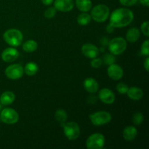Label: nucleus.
Listing matches in <instances>:
<instances>
[{
  "label": "nucleus",
  "mask_w": 149,
  "mask_h": 149,
  "mask_svg": "<svg viewBox=\"0 0 149 149\" xmlns=\"http://www.w3.org/2000/svg\"><path fill=\"white\" fill-rule=\"evenodd\" d=\"M81 52L87 58L93 59L96 58L99 54V49L93 44H85L81 47Z\"/></svg>",
  "instance_id": "4468645a"
},
{
  "label": "nucleus",
  "mask_w": 149,
  "mask_h": 149,
  "mask_svg": "<svg viewBox=\"0 0 149 149\" xmlns=\"http://www.w3.org/2000/svg\"><path fill=\"white\" fill-rule=\"evenodd\" d=\"M56 11L57 10L55 8V7H50L45 10V13H44V15L47 18H52V17H55V14H56Z\"/></svg>",
  "instance_id": "a878e982"
},
{
  "label": "nucleus",
  "mask_w": 149,
  "mask_h": 149,
  "mask_svg": "<svg viewBox=\"0 0 149 149\" xmlns=\"http://www.w3.org/2000/svg\"><path fill=\"white\" fill-rule=\"evenodd\" d=\"M96 100H97V98H96V96L95 95H90L88 96V98H87V101L89 103H95Z\"/></svg>",
  "instance_id": "473e14b6"
},
{
  "label": "nucleus",
  "mask_w": 149,
  "mask_h": 149,
  "mask_svg": "<svg viewBox=\"0 0 149 149\" xmlns=\"http://www.w3.org/2000/svg\"><path fill=\"white\" fill-rule=\"evenodd\" d=\"M127 96L130 99L133 100H139L143 96V92L141 89L136 87H132L128 89L127 92Z\"/></svg>",
  "instance_id": "f3484780"
},
{
  "label": "nucleus",
  "mask_w": 149,
  "mask_h": 149,
  "mask_svg": "<svg viewBox=\"0 0 149 149\" xmlns=\"http://www.w3.org/2000/svg\"><path fill=\"white\" fill-rule=\"evenodd\" d=\"M113 30H114V28H113L111 24L108 25L107 27H106V31H107V32H109V33H111V32H113Z\"/></svg>",
  "instance_id": "c9c22d12"
},
{
  "label": "nucleus",
  "mask_w": 149,
  "mask_h": 149,
  "mask_svg": "<svg viewBox=\"0 0 149 149\" xmlns=\"http://www.w3.org/2000/svg\"><path fill=\"white\" fill-rule=\"evenodd\" d=\"M76 5L77 8L82 13H87L92 9L91 0H76Z\"/></svg>",
  "instance_id": "aec40b11"
},
{
  "label": "nucleus",
  "mask_w": 149,
  "mask_h": 149,
  "mask_svg": "<svg viewBox=\"0 0 149 149\" xmlns=\"http://www.w3.org/2000/svg\"><path fill=\"white\" fill-rule=\"evenodd\" d=\"M141 52L143 55L145 56H148L149 55V41L146 39L143 43L142 44L141 47Z\"/></svg>",
  "instance_id": "cd10ccee"
},
{
  "label": "nucleus",
  "mask_w": 149,
  "mask_h": 149,
  "mask_svg": "<svg viewBox=\"0 0 149 149\" xmlns=\"http://www.w3.org/2000/svg\"><path fill=\"white\" fill-rule=\"evenodd\" d=\"M104 145L105 137L101 133L92 134L86 141V146L88 149H101Z\"/></svg>",
  "instance_id": "0eeeda50"
},
{
  "label": "nucleus",
  "mask_w": 149,
  "mask_h": 149,
  "mask_svg": "<svg viewBox=\"0 0 149 149\" xmlns=\"http://www.w3.org/2000/svg\"><path fill=\"white\" fill-rule=\"evenodd\" d=\"M140 2L141 3V4L146 6V7L149 6V0H140Z\"/></svg>",
  "instance_id": "e433bc0d"
},
{
  "label": "nucleus",
  "mask_w": 149,
  "mask_h": 149,
  "mask_svg": "<svg viewBox=\"0 0 149 149\" xmlns=\"http://www.w3.org/2000/svg\"><path fill=\"white\" fill-rule=\"evenodd\" d=\"M141 31L146 36H149V23L148 21H145L141 24Z\"/></svg>",
  "instance_id": "7c9ffc66"
},
{
  "label": "nucleus",
  "mask_w": 149,
  "mask_h": 149,
  "mask_svg": "<svg viewBox=\"0 0 149 149\" xmlns=\"http://www.w3.org/2000/svg\"><path fill=\"white\" fill-rule=\"evenodd\" d=\"M100 43H101L102 45L105 46V45H106L109 44V41L107 40V39H106V38H103V39H102L101 40H100Z\"/></svg>",
  "instance_id": "4c0bfd02"
},
{
  "label": "nucleus",
  "mask_w": 149,
  "mask_h": 149,
  "mask_svg": "<svg viewBox=\"0 0 149 149\" xmlns=\"http://www.w3.org/2000/svg\"><path fill=\"white\" fill-rule=\"evenodd\" d=\"M1 57L2 61L4 62H13L18 58L19 52L13 47H8L1 52Z\"/></svg>",
  "instance_id": "f8f14e48"
},
{
  "label": "nucleus",
  "mask_w": 149,
  "mask_h": 149,
  "mask_svg": "<svg viewBox=\"0 0 149 149\" xmlns=\"http://www.w3.org/2000/svg\"><path fill=\"white\" fill-rule=\"evenodd\" d=\"M98 97L105 104H112L115 101V95L111 90L103 88L98 93Z\"/></svg>",
  "instance_id": "9b49d317"
},
{
  "label": "nucleus",
  "mask_w": 149,
  "mask_h": 149,
  "mask_svg": "<svg viewBox=\"0 0 149 149\" xmlns=\"http://www.w3.org/2000/svg\"><path fill=\"white\" fill-rule=\"evenodd\" d=\"M15 100V95L11 91H6L1 94L0 97V103L4 106H8L12 104Z\"/></svg>",
  "instance_id": "a211bd4d"
},
{
  "label": "nucleus",
  "mask_w": 149,
  "mask_h": 149,
  "mask_svg": "<svg viewBox=\"0 0 149 149\" xmlns=\"http://www.w3.org/2000/svg\"><path fill=\"white\" fill-rule=\"evenodd\" d=\"M74 3L73 0H55L54 7L57 10L61 12H70L73 10Z\"/></svg>",
  "instance_id": "ddd939ff"
},
{
  "label": "nucleus",
  "mask_w": 149,
  "mask_h": 149,
  "mask_svg": "<svg viewBox=\"0 0 149 149\" xmlns=\"http://www.w3.org/2000/svg\"><path fill=\"white\" fill-rule=\"evenodd\" d=\"M3 38L6 43L13 47H16L21 45L23 36L21 31L15 29H8L3 34Z\"/></svg>",
  "instance_id": "f03ea898"
},
{
  "label": "nucleus",
  "mask_w": 149,
  "mask_h": 149,
  "mask_svg": "<svg viewBox=\"0 0 149 149\" xmlns=\"http://www.w3.org/2000/svg\"><path fill=\"white\" fill-rule=\"evenodd\" d=\"M140 35H141V33H140L139 29L137 28H131L127 32L126 39L128 42L133 43L139 39Z\"/></svg>",
  "instance_id": "6ab92c4d"
},
{
  "label": "nucleus",
  "mask_w": 149,
  "mask_h": 149,
  "mask_svg": "<svg viewBox=\"0 0 149 149\" xmlns=\"http://www.w3.org/2000/svg\"><path fill=\"white\" fill-rule=\"evenodd\" d=\"M138 1V0H119V2L124 6L126 7H130L135 4Z\"/></svg>",
  "instance_id": "2f4dec72"
},
{
  "label": "nucleus",
  "mask_w": 149,
  "mask_h": 149,
  "mask_svg": "<svg viewBox=\"0 0 149 149\" xmlns=\"http://www.w3.org/2000/svg\"><path fill=\"white\" fill-rule=\"evenodd\" d=\"M53 1L54 0H42V2L45 5H50Z\"/></svg>",
  "instance_id": "f704fd0d"
},
{
  "label": "nucleus",
  "mask_w": 149,
  "mask_h": 149,
  "mask_svg": "<svg viewBox=\"0 0 149 149\" xmlns=\"http://www.w3.org/2000/svg\"><path fill=\"white\" fill-rule=\"evenodd\" d=\"M6 77L12 80H16L21 78L24 74L23 68L20 64H12L6 68L5 71Z\"/></svg>",
  "instance_id": "1a4fd4ad"
},
{
  "label": "nucleus",
  "mask_w": 149,
  "mask_h": 149,
  "mask_svg": "<svg viewBox=\"0 0 149 149\" xmlns=\"http://www.w3.org/2000/svg\"><path fill=\"white\" fill-rule=\"evenodd\" d=\"M143 66L144 68H145L146 71H148V67H149V58H148V56H147L146 59L145 60V61H144L143 63Z\"/></svg>",
  "instance_id": "72a5a7b5"
},
{
  "label": "nucleus",
  "mask_w": 149,
  "mask_h": 149,
  "mask_svg": "<svg viewBox=\"0 0 149 149\" xmlns=\"http://www.w3.org/2000/svg\"><path fill=\"white\" fill-rule=\"evenodd\" d=\"M134 19L132 10L127 8H118L110 15V23L113 28H123L129 26Z\"/></svg>",
  "instance_id": "f257e3e1"
},
{
  "label": "nucleus",
  "mask_w": 149,
  "mask_h": 149,
  "mask_svg": "<svg viewBox=\"0 0 149 149\" xmlns=\"http://www.w3.org/2000/svg\"><path fill=\"white\" fill-rule=\"evenodd\" d=\"M91 123L95 126H103L109 123L111 120V115L109 112L105 111L95 112L89 116Z\"/></svg>",
  "instance_id": "39448f33"
},
{
  "label": "nucleus",
  "mask_w": 149,
  "mask_h": 149,
  "mask_svg": "<svg viewBox=\"0 0 149 149\" xmlns=\"http://www.w3.org/2000/svg\"><path fill=\"white\" fill-rule=\"evenodd\" d=\"M23 70H24V72L26 73V75L31 77V76H34L38 72L39 67H38L37 64L35 63L29 62L25 65Z\"/></svg>",
  "instance_id": "412c9836"
},
{
  "label": "nucleus",
  "mask_w": 149,
  "mask_h": 149,
  "mask_svg": "<svg viewBox=\"0 0 149 149\" xmlns=\"http://www.w3.org/2000/svg\"><path fill=\"white\" fill-rule=\"evenodd\" d=\"M102 64H103V61H102L100 58H97V57L95 58H93V61H92L91 63H90L91 66L94 68H100V67L102 65Z\"/></svg>",
  "instance_id": "c756f323"
},
{
  "label": "nucleus",
  "mask_w": 149,
  "mask_h": 149,
  "mask_svg": "<svg viewBox=\"0 0 149 149\" xmlns=\"http://www.w3.org/2000/svg\"><path fill=\"white\" fill-rule=\"evenodd\" d=\"M108 48L111 53L113 55H121L126 50L127 42L124 38L116 37L109 42Z\"/></svg>",
  "instance_id": "20e7f679"
},
{
  "label": "nucleus",
  "mask_w": 149,
  "mask_h": 149,
  "mask_svg": "<svg viewBox=\"0 0 149 149\" xmlns=\"http://www.w3.org/2000/svg\"><path fill=\"white\" fill-rule=\"evenodd\" d=\"M122 135H123V138L125 141H132L136 138L137 135H138V130L135 127L127 126L124 129Z\"/></svg>",
  "instance_id": "dca6fc26"
},
{
  "label": "nucleus",
  "mask_w": 149,
  "mask_h": 149,
  "mask_svg": "<svg viewBox=\"0 0 149 149\" xmlns=\"http://www.w3.org/2000/svg\"><path fill=\"white\" fill-rule=\"evenodd\" d=\"M0 119L7 125H13L17 123L19 119V115L15 110L10 108H6L1 111Z\"/></svg>",
  "instance_id": "6e6552de"
},
{
  "label": "nucleus",
  "mask_w": 149,
  "mask_h": 149,
  "mask_svg": "<svg viewBox=\"0 0 149 149\" xmlns=\"http://www.w3.org/2000/svg\"><path fill=\"white\" fill-rule=\"evenodd\" d=\"M1 104L0 103V112H1Z\"/></svg>",
  "instance_id": "58836bf2"
},
{
  "label": "nucleus",
  "mask_w": 149,
  "mask_h": 149,
  "mask_svg": "<svg viewBox=\"0 0 149 149\" xmlns=\"http://www.w3.org/2000/svg\"><path fill=\"white\" fill-rule=\"evenodd\" d=\"M115 61H116V58L114 57V55L113 54H106V55L103 58V62L105 63V64L106 65H111V64L114 63Z\"/></svg>",
  "instance_id": "bb28decb"
},
{
  "label": "nucleus",
  "mask_w": 149,
  "mask_h": 149,
  "mask_svg": "<svg viewBox=\"0 0 149 149\" xmlns=\"http://www.w3.org/2000/svg\"><path fill=\"white\" fill-rule=\"evenodd\" d=\"M83 85L86 91H87L90 94H95L98 91V83L95 79L91 78V77L85 79L83 82Z\"/></svg>",
  "instance_id": "2eb2a0df"
},
{
  "label": "nucleus",
  "mask_w": 149,
  "mask_h": 149,
  "mask_svg": "<svg viewBox=\"0 0 149 149\" xmlns=\"http://www.w3.org/2000/svg\"><path fill=\"white\" fill-rule=\"evenodd\" d=\"M144 119V116L141 112H136L134 113L132 116V122L135 125H140L143 123Z\"/></svg>",
  "instance_id": "393cba45"
},
{
  "label": "nucleus",
  "mask_w": 149,
  "mask_h": 149,
  "mask_svg": "<svg viewBox=\"0 0 149 149\" xmlns=\"http://www.w3.org/2000/svg\"><path fill=\"white\" fill-rule=\"evenodd\" d=\"M55 118L57 122L62 127L66 122L68 115H67L66 112L63 109H58L55 113Z\"/></svg>",
  "instance_id": "5701e85b"
},
{
  "label": "nucleus",
  "mask_w": 149,
  "mask_h": 149,
  "mask_svg": "<svg viewBox=\"0 0 149 149\" xmlns=\"http://www.w3.org/2000/svg\"><path fill=\"white\" fill-rule=\"evenodd\" d=\"M128 89H129L128 86L123 82L119 83V84L116 85V90H117L118 93H120V94H127V92Z\"/></svg>",
  "instance_id": "c85d7f7f"
},
{
  "label": "nucleus",
  "mask_w": 149,
  "mask_h": 149,
  "mask_svg": "<svg viewBox=\"0 0 149 149\" xmlns=\"http://www.w3.org/2000/svg\"><path fill=\"white\" fill-rule=\"evenodd\" d=\"M107 74L109 78L115 80V81H117V80L121 79L123 77L124 71L120 65L113 63L109 65V68H108Z\"/></svg>",
  "instance_id": "9d476101"
},
{
  "label": "nucleus",
  "mask_w": 149,
  "mask_h": 149,
  "mask_svg": "<svg viewBox=\"0 0 149 149\" xmlns=\"http://www.w3.org/2000/svg\"><path fill=\"white\" fill-rule=\"evenodd\" d=\"M110 15L109 7L106 4H97L91 10V18L97 23L105 22Z\"/></svg>",
  "instance_id": "7ed1b4c3"
},
{
  "label": "nucleus",
  "mask_w": 149,
  "mask_h": 149,
  "mask_svg": "<svg viewBox=\"0 0 149 149\" xmlns=\"http://www.w3.org/2000/svg\"><path fill=\"white\" fill-rule=\"evenodd\" d=\"M37 47V42L34 40H32V39L26 41V42L23 43V46H22L23 50L26 52H33L34 51L36 50Z\"/></svg>",
  "instance_id": "4be33fe9"
},
{
  "label": "nucleus",
  "mask_w": 149,
  "mask_h": 149,
  "mask_svg": "<svg viewBox=\"0 0 149 149\" xmlns=\"http://www.w3.org/2000/svg\"><path fill=\"white\" fill-rule=\"evenodd\" d=\"M77 21L80 26H87L91 21V16L87 13H82L81 14L79 15Z\"/></svg>",
  "instance_id": "b1692460"
},
{
  "label": "nucleus",
  "mask_w": 149,
  "mask_h": 149,
  "mask_svg": "<svg viewBox=\"0 0 149 149\" xmlns=\"http://www.w3.org/2000/svg\"><path fill=\"white\" fill-rule=\"evenodd\" d=\"M62 127L65 137L70 141H75L79 137L80 127L77 122H65Z\"/></svg>",
  "instance_id": "423d86ee"
}]
</instances>
